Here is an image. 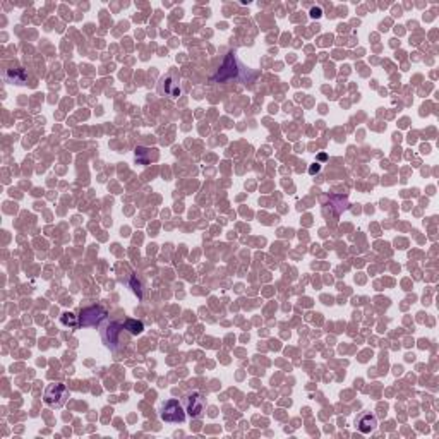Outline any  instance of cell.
I'll use <instances>...</instances> for the list:
<instances>
[{
    "instance_id": "obj_1",
    "label": "cell",
    "mask_w": 439,
    "mask_h": 439,
    "mask_svg": "<svg viewBox=\"0 0 439 439\" xmlns=\"http://www.w3.org/2000/svg\"><path fill=\"white\" fill-rule=\"evenodd\" d=\"M67 398H69L67 386L62 383H55V384H50V386L45 389L43 401H45V405H48L50 408H60V407H64Z\"/></svg>"
},
{
    "instance_id": "obj_2",
    "label": "cell",
    "mask_w": 439,
    "mask_h": 439,
    "mask_svg": "<svg viewBox=\"0 0 439 439\" xmlns=\"http://www.w3.org/2000/svg\"><path fill=\"white\" fill-rule=\"evenodd\" d=\"M239 62H237L235 59V53L230 52L227 57H225L223 64H221V67L218 69V72H216L215 76V81H218V83H223V81H230V79H237L239 77Z\"/></svg>"
},
{
    "instance_id": "obj_3",
    "label": "cell",
    "mask_w": 439,
    "mask_h": 439,
    "mask_svg": "<svg viewBox=\"0 0 439 439\" xmlns=\"http://www.w3.org/2000/svg\"><path fill=\"white\" fill-rule=\"evenodd\" d=\"M162 418L165 422H175V424H182L186 420V412H184L182 405L179 400H168L162 407Z\"/></svg>"
},
{
    "instance_id": "obj_4",
    "label": "cell",
    "mask_w": 439,
    "mask_h": 439,
    "mask_svg": "<svg viewBox=\"0 0 439 439\" xmlns=\"http://www.w3.org/2000/svg\"><path fill=\"white\" fill-rule=\"evenodd\" d=\"M158 91L165 94L168 98H177L180 96V79L175 72H170L162 79V83L158 86Z\"/></svg>"
},
{
    "instance_id": "obj_5",
    "label": "cell",
    "mask_w": 439,
    "mask_h": 439,
    "mask_svg": "<svg viewBox=\"0 0 439 439\" xmlns=\"http://www.w3.org/2000/svg\"><path fill=\"white\" fill-rule=\"evenodd\" d=\"M186 412L192 418L203 417V412H204V398L201 396L198 391L189 393V395H187V398H186Z\"/></svg>"
},
{
    "instance_id": "obj_6",
    "label": "cell",
    "mask_w": 439,
    "mask_h": 439,
    "mask_svg": "<svg viewBox=\"0 0 439 439\" xmlns=\"http://www.w3.org/2000/svg\"><path fill=\"white\" fill-rule=\"evenodd\" d=\"M106 318V311L103 307H89L81 313L79 324L81 326H96L100 321H103Z\"/></svg>"
},
{
    "instance_id": "obj_7",
    "label": "cell",
    "mask_w": 439,
    "mask_h": 439,
    "mask_svg": "<svg viewBox=\"0 0 439 439\" xmlns=\"http://www.w3.org/2000/svg\"><path fill=\"white\" fill-rule=\"evenodd\" d=\"M355 425L362 434H371L372 430H376L377 427V418L376 415H372V413H362V415L357 418Z\"/></svg>"
},
{
    "instance_id": "obj_8",
    "label": "cell",
    "mask_w": 439,
    "mask_h": 439,
    "mask_svg": "<svg viewBox=\"0 0 439 439\" xmlns=\"http://www.w3.org/2000/svg\"><path fill=\"white\" fill-rule=\"evenodd\" d=\"M6 77L7 81H11V83H16V84H26V72L23 71V69H7L6 71Z\"/></svg>"
},
{
    "instance_id": "obj_9",
    "label": "cell",
    "mask_w": 439,
    "mask_h": 439,
    "mask_svg": "<svg viewBox=\"0 0 439 439\" xmlns=\"http://www.w3.org/2000/svg\"><path fill=\"white\" fill-rule=\"evenodd\" d=\"M124 326V324H120V323H113V324H110L108 328H106V333H105V343L108 347H115V342H117V333L120 330H118V328H122Z\"/></svg>"
},
{
    "instance_id": "obj_10",
    "label": "cell",
    "mask_w": 439,
    "mask_h": 439,
    "mask_svg": "<svg viewBox=\"0 0 439 439\" xmlns=\"http://www.w3.org/2000/svg\"><path fill=\"white\" fill-rule=\"evenodd\" d=\"M124 330L129 331L130 335H139V333H142V330H144V324H142L141 321H136V319H127V321L124 323Z\"/></svg>"
},
{
    "instance_id": "obj_11",
    "label": "cell",
    "mask_w": 439,
    "mask_h": 439,
    "mask_svg": "<svg viewBox=\"0 0 439 439\" xmlns=\"http://www.w3.org/2000/svg\"><path fill=\"white\" fill-rule=\"evenodd\" d=\"M60 323L64 326H69V328H77L79 326V318H77L74 313H64L62 318H60Z\"/></svg>"
},
{
    "instance_id": "obj_12",
    "label": "cell",
    "mask_w": 439,
    "mask_h": 439,
    "mask_svg": "<svg viewBox=\"0 0 439 439\" xmlns=\"http://www.w3.org/2000/svg\"><path fill=\"white\" fill-rule=\"evenodd\" d=\"M130 288H132V292L137 295L139 299L142 297V292H141V283H139L136 280V276H130Z\"/></svg>"
},
{
    "instance_id": "obj_13",
    "label": "cell",
    "mask_w": 439,
    "mask_h": 439,
    "mask_svg": "<svg viewBox=\"0 0 439 439\" xmlns=\"http://www.w3.org/2000/svg\"><path fill=\"white\" fill-rule=\"evenodd\" d=\"M311 16H313V18H321V9H319V7H314V9L311 11Z\"/></svg>"
},
{
    "instance_id": "obj_14",
    "label": "cell",
    "mask_w": 439,
    "mask_h": 439,
    "mask_svg": "<svg viewBox=\"0 0 439 439\" xmlns=\"http://www.w3.org/2000/svg\"><path fill=\"white\" fill-rule=\"evenodd\" d=\"M319 170H321V167H319L318 163H316V165L311 167V170H309V172H311V175H314V174H318Z\"/></svg>"
}]
</instances>
